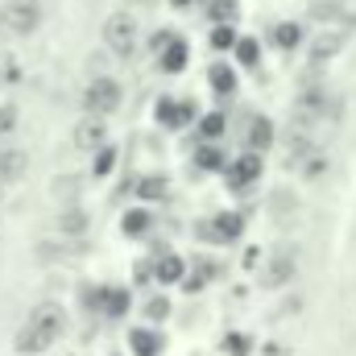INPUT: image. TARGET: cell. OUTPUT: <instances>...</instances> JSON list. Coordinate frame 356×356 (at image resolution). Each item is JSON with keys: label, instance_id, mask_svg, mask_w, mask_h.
I'll return each mask as SVG.
<instances>
[{"label": "cell", "instance_id": "cell-33", "mask_svg": "<svg viewBox=\"0 0 356 356\" xmlns=\"http://www.w3.org/2000/svg\"><path fill=\"white\" fill-rule=\"evenodd\" d=\"M178 33H170V29H158V33H154V42H149V46H154V50H158V54H162V50H166V46H170V42H175Z\"/></svg>", "mask_w": 356, "mask_h": 356}, {"label": "cell", "instance_id": "cell-19", "mask_svg": "<svg viewBox=\"0 0 356 356\" xmlns=\"http://www.w3.org/2000/svg\"><path fill=\"white\" fill-rule=\"evenodd\" d=\"M195 166H199V170H224V166H228V154H224L216 141H207L203 149H195Z\"/></svg>", "mask_w": 356, "mask_h": 356}, {"label": "cell", "instance_id": "cell-16", "mask_svg": "<svg viewBox=\"0 0 356 356\" xmlns=\"http://www.w3.org/2000/svg\"><path fill=\"white\" fill-rule=\"evenodd\" d=\"M186 58H191V54H186V42H182V38H175V42L158 54V63H162V71H166V75H178V71L186 67Z\"/></svg>", "mask_w": 356, "mask_h": 356}, {"label": "cell", "instance_id": "cell-9", "mask_svg": "<svg viewBox=\"0 0 356 356\" xmlns=\"http://www.w3.org/2000/svg\"><path fill=\"white\" fill-rule=\"evenodd\" d=\"M158 124H166V129H186L191 120H195V104L191 99H158Z\"/></svg>", "mask_w": 356, "mask_h": 356}, {"label": "cell", "instance_id": "cell-32", "mask_svg": "<svg viewBox=\"0 0 356 356\" xmlns=\"http://www.w3.org/2000/svg\"><path fill=\"white\" fill-rule=\"evenodd\" d=\"M17 129V108H0V137Z\"/></svg>", "mask_w": 356, "mask_h": 356}, {"label": "cell", "instance_id": "cell-21", "mask_svg": "<svg viewBox=\"0 0 356 356\" xmlns=\"http://www.w3.org/2000/svg\"><path fill=\"white\" fill-rule=\"evenodd\" d=\"M129 311V290H116V286H108V294H104V311L99 315H108V319H120Z\"/></svg>", "mask_w": 356, "mask_h": 356}, {"label": "cell", "instance_id": "cell-31", "mask_svg": "<svg viewBox=\"0 0 356 356\" xmlns=\"http://www.w3.org/2000/svg\"><path fill=\"white\" fill-rule=\"evenodd\" d=\"M145 315L158 323V319H166V315H170V302H166V298H149V302H145Z\"/></svg>", "mask_w": 356, "mask_h": 356}, {"label": "cell", "instance_id": "cell-14", "mask_svg": "<svg viewBox=\"0 0 356 356\" xmlns=\"http://www.w3.org/2000/svg\"><path fill=\"white\" fill-rule=\"evenodd\" d=\"M129 344H133V353L137 356H158L166 344H162V336L158 332H149V327H133L129 332Z\"/></svg>", "mask_w": 356, "mask_h": 356}, {"label": "cell", "instance_id": "cell-36", "mask_svg": "<svg viewBox=\"0 0 356 356\" xmlns=\"http://www.w3.org/2000/svg\"><path fill=\"white\" fill-rule=\"evenodd\" d=\"M17 356H42V353H17Z\"/></svg>", "mask_w": 356, "mask_h": 356}, {"label": "cell", "instance_id": "cell-20", "mask_svg": "<svg viewBox=\"0 0 356 356\" xmlns=\"http://www.w3.org/2000/svg\"><path fill=\"white\" fill-rule=\"evenodd\" d=\"M149 224H154V216H149L145 207H133V211L120 220V232H124V236H145V232H149Z\"/></svg>", "mask_w": 356, "mask_h": 356}, {"label": "cell", "instance_id": "cell-4", "mask_svg": "<svg viewBox=\"0 0 356 356\" xmlns=\"http://www.w3.org/2000/svg\"><path fill=\"white\" fill-rule=\"evenodd\" d=\"M120 99H124V91H120V83H116L112 75L91 79L88 91H83V108H88L91 116H112V112L120 108Z\"/></svg>", "mask_w": 356, "mask_h": 356}, {"label": "cell", "instance_id": "cell-6", "mask_svg": "<svg viewBox=\"0 0 356 356\" xmlns=\"http://www.w3.org/2000/svg\"><path fill=\"white\" fill-rule=\"evenodd\" d=\"M195 232H199L203 241H220V245H228V241H236V236L245 232V216H241V211H220V216L203 220Z\"/></svg>", "mask_w": 356, "mask_h": 356}, {"label": "cell", "instance_id": "cell-25", "mask_svg": "<svg viewBox=\"0 0 356 356\" xmlns=\"http://www.w3.org/2000/svg\"><path fill=\"white\" fill-rule=\"evenodd\" d=\"M211 273H216V266H211V261H207V257H199V261H195V266H191V277H186V282H182V286H186V290H203V286H207V277H211Z\"/></svg>", "mask_w": 356, "mask_h": 356}, {"label": "cell", "instance_id": "cell-2", "mask_svg": "<svg viewBox=\"0 0 356 356\" xmlns=\"http://www.w3.org/2000/svg\"><path fill=\"white\" fill-rule=\"evenodd\" d=\"M0 25L13 38H29L42 25V4L38 0H4L0 4Z\"/></svg>", "mask_w": 356, "mask_h": 356}, {"label": "cell", "instance_id": "cell-26", "mask_svg": "<svg viewBox=\"0 0 356 356\" xmlns=\"http://www.w3.org/2000/svg\"><path fill=\"white\" fill-rule=\"evenodd\" d=\"M224 129H228V120H224V112H207V116L199 120V133H203L207 141H216V137H224Z\"/></svg>", "mask_w": 356, "mask_h": 356}, {"label": "cell", "instance_id": "cell-11", "mask_svg": "<svg viewBox=\"0 0 356 356\" xmlns=\"http://www.w3.org/2000/svg\"><path fill=\"white\" fill-rule=\"evenodd\" d=\"M340 50H344V33H340V29H327V33L311 38V63H327V58H336Z\"/></svg>", "mask_w": 356, "mask_h": 356}, {"label": "cell", "instance_id": "cell-23", "mask_svg": "<svg viewBox=\"0 0 356 356\" xmlns=\"http://www.w3.org/2000/svg\"><path fill=\"white\" fill-rule=\"evenodd\" d=\"M273 42H277L282 50H294V46L302 42V29H298L294 21H286V25H273Z\"/></svg>", "mask_w": 356, "mask_h": 356}, {"label": "cell", "instance_id": "cell-29", "mask_svg": "<svg viewBox=\"0 0 356 356\" xmlns=\"http://www.w3.org/2000/svg\"><path fill=\"white\" fill-rule=\"evenodd\" d=\"M112 162H116V149H112V145H99V149H95V178L108 175V170H112Z\"/></svg>", "mask_w": 356, "mask_h": 356}, {"label": "cell", "instance_id": "cell-7", "mask_svg": "<svg viewBox=\"0 0 356 356\" xmlns=\"http://www.w3.org/2000/svg\"><path fill=\"white\" fill-rule=\"evenodd\" d=\"M261 170H266L261 154H257V149H245L236 162H228V166H224V178H228V186H232V191H245V186H253V182L261 178Z\"/></svg>", "mask_w": 356, "mask_h": 356}, {"label": "cell", "instance_id": "cell-15", "mask_svg": "<svg viewBox=\"0 0 356 356\" xmlns=\"http://www.w3.org/2000/svg\"><path fill=\"white\" fill-rule=\"evenodd\" d=\"M207 83H211L216 95H232V91H236V71H232L228 63H211V67H207Z\"/></svg>", "mask_w": 356, "mask_h": 356}, {"label": "cell", "instance_id": "cell-30", "mask_svg": "<svg viewBox=\"0 0 356 356\" xmlns=\"http://www.w3.org/2000/svg\"><path fill=\"white\" fill-rule=\"evenodd\" d=\"M54 195H58V199H63V195H67V199H75V195H79V178H54Z\"/></svg>", "mask_w": 356, "mask_h": 356}, {"label": "cell", "instance_id": "cell-10", "mask_svg": "<svg viewBox=\"0 0 356 356\" xmlns=\"http://www.w3.org/2000/svg\"><path fill=\"white\" fill-rule=\"evenodd\" d=\"M25 170H29V158H25V149L0 145V182H17Z\"/></svg>", "mask_w": 356, "mask_h": 356}, {"label": "cell", "instance_id": "cell-17", "mask_svg": "<svg viewBox=\"0 0 356 356\" xmlns=\"http://www.w3.org/2000/svg\"><path fill=\"white\" fill-rule=\"evenodd\" d=\"M133 191H137V199H145V203L166 199V175H141L133 182Z\"/></svg>", "mask_w": 356, "mask_h": 356}, {"label": "cell", "instance_id": "cell-28", "mask_svg": "<svg viewBox=\"0 0 356 356\" xmlns=\"http://www.w3.org/2000/svg\"><path fill=\"white\" fill-rule=\"evenodd\" d=\"M249 348H253V340H249V336H241V332L224 336V353H228V356H249Z\"/></svg>", "mask_w": 356, "mask_h": 356}, {"label": "cell", "instance_id": "cell-5", "mask_svg": "<svg viewBox=\"0 0 356 356\" xmlns=\"http://www.w3.org/2000/svg\"><path fill=\"white\" fill-rule=\"evenodd\" d=\"M104 42H108L112 54L129 58V54L137 50V17H129V13H112V17L104 21Z\"/></svg>", "mask_w": 356, "mask_h": 356}, {"label": "cell", "instance_id": "cell-3", "mask_svg": "<svg viewBox=\"0 0 356 356\" xmlns=\"http://www.w3.org/2000/svg\"><path fill=\"white\" fill-rule=\"evenodd\" d=\"M294 273H298V249H294V245H277V249L269 253L266 269H261V286L282 290V286L294 282Z\"/></svg>", "mask_w": 356, "mask_h": 356}, {"label": "cell", "instance_id": "cell-18", "mask_svg": "<svg viewBox=\"0 0 356 356\" xmlns=\"http://www.w3.org/2000/svg\"><path fill=\"white\" fill-rule=\"evenodd\" d=\"M269 145H273V124H269V116H253V124H249V149L266 154Z\"/></svg>", "mask_w": 356, "mask_h": 356}, {"label": "cell", "instance_id": "cell-12", "mask_svg": "<svg viewBox=\"0 0 356 356\" xmlns=\"http://www.w3.org/2000/svg\"><path fill=\"white\" fill-rule=\"evenodd\" d=\"M88 224L91 220H88V211H83L79 203H67V207L58 211V232H63V236H83Z\"/></svg>", "mask_w": 356, "mask_h": 356}, {"label": "cell", "instance_id": "cell-35", "mask_svg": "<svg viewBox=\"0 0 356 356\" xmlns=\"http://www.w3.org/2000/svg\"><path fill=\"white\" fill-rule=\"evenodd\" d=\"M129 4H149V0H129Z\"/></svg>", "mask_w": 356, "mask_h": 356}, {"label": "cell", "instance_id": "cell-8", "mask_svg": "<svg viewBox=\"0 0 356 356\" xmlns=\"http://www.w3.org/2000/svg\"><path fill=\"white\" fill-rule=\"evenodd\" d=\"M99 145H108V124H104V116H83L79 124H75V149H83V154H95Z\"/></svg>", "mask_w": 356, "mask_h": 356}, {"label": "cell", "instance_id": "cell-13", "mask_svg": "<svg viewBox=\"0 0 356 356\" xmlns=\"http://www.w3.org/2000/svg\"><path fill=\"white\" fill-rule=\"evenodd\" d=\"M154 277H158L162 286H170V282H182V277H186V261H182L178 253H162V257L154 261Z\"/></svg>", "mask_w": 356, "mask_h": 356}, {"label": "cell", "instance_id": "cell-27", "mask_svg": "<svg viewBox=\"0 0 356 356\" xmlns=\"http://www.w3.org/2000/svg\"><path fill=\"white\" fill-rule=\"evenodd\" d=\"M207 13H211V21H236L241 4H236V0H211V4H207Z\"/></svg>", "mask_w": 356, "mask_h": 356}, {"label": "cell", "instance_id": "cell-24", "mask_svg": "<svg viewBox=\"0 0 356 356\" xmlns=\"http://www.w3.org/2000/svg\"><path fill=\"white\" fill-rule=\"evenodd\" d=\"M236 58H241V67H257V63H261L257 38H236Z\"/></svg>", "mask_w": 356, "mask_h": 356}, {"label": "cell", "instance_id": "cell-1", "mask_svg": "<svg viewBox=\"0 0 356 356\" xmlns=\"http://www.w3.org/2000/svg\"><path fill=\"white\" fill-rule=\"evenodd\" d=\"M63 327H67V315H63L58 302L33 307L29 319H25L21 332H17V353H46V348L63 336Z\"/></svg>", "mask_w": 356, "mask_h": 356}, {"label": "cell", "instance_id": "cell-34", "mask_svg": "<svg viewBox=\"0 0 356 356\" xmlns=\"http://www.w3.org/2000/svg\"><path fill=\"white\" fill-rule=\"evenodd\" d=\"M266 356H290V353H286V344H266Z\"/></svg>", "mask_w": 356, "mask_h": 356}, {"label": "cell", "instance_id": "cell-37", "mask_svg": "<svg viewBox=\"0 0 356 356\" xmlns=\"http://www.w3.org/2000/svg\"><path fill=\"white\" fill-rule=\"evenodd\" d=\"M175 4H191V0H175Z\"/></svg>", "mask_w": 356, "mask_h": 356}, {"label": "cell", "instance_id": "cell-22", "mask_svg": "<svg viewBox=\"0 0 356 356\" xmlns=\"http://www.w3.org/2000/svg\"><path fill=\"white\" fill-rule=\"evenodd\" d=\"M211 50H236V29H232V21H216V29H211Z\"/></svg>", "mask_w": 356, "mask_h": 356}]
</instances>
